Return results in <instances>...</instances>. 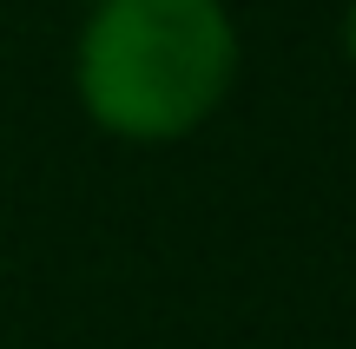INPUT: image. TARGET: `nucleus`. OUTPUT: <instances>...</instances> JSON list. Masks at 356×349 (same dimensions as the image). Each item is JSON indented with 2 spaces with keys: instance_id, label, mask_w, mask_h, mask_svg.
Wrapping results in <instances>:
<instances>
[{
  "instance_id": "obj_3",
  "label": "nucleus",
  "mask_w": 356,
  "mask_h": 349,
  "mask_svg": "<svg viewBox=\"0 0 356 349\" xmlns=\"http://www.w3.org/2000/svg\"><path fill=\"white\" fill-rule=\"evenodd\" d=\"M86 7H99V0H86Z\"/></svg>"
},
{
  "instance_id": "obj_1",
  "label": "nucleus",
  "mask_w": 356,
  "mask_h": 349,
  "mask_svg": "<svg viewBox=\"0 0 356 349\" xmlns=\"http://www.w3.org/2000/svg\"><path fill=\"white\" fill-rule=\"evenodd\" d=\"M238 26L225 0H99L73 53L79 105L126 145H178L225 105Z\"/></svg>"
},
{
  "instance_id": "obj_2",
  "label": "nucleus",
  "mask_w": 356,
  "mask_h": 349,
  "mask_svg": "<svg viewBox=\"0 0 356 349\" xmlns=\"http://www.w3.org/2000/svg\"><path fill=\"white\" fill-rule=\"evenodd\" d=\"M343 46H350V66H356V0H350V20H343Z\"/></svg>"
}]
</instances>
